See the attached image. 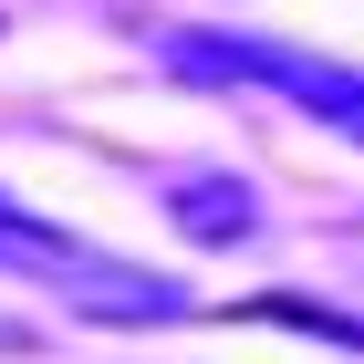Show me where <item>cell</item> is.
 Returning a JSON list of instances; mask_svg holds the SVG:
<instances>
[{
  "mask_svg": "<svg viewBox=\"0 0 364 364\" xmlns=\"http://www.w3.org/2000/svg\"><path fill=\"white\" fill-rule=\"evenodd\" d=\"M177 73H219V84H281L302 94L333 136L364 146V73H343V63H302V53H260V42H167Z\"/></svg>",
  "mask_w": 364,
  "mask_h": 364,
  "instance_id": "obj_2",
  "label": "cell"
},
{
  "mask_svg": "<svg viewBox=\"0 0 364 364\" xmlns=\"http://www.w3.org/2000/svg\"><path fill=\"white\" fill-rule=\"evenodd\" d=\"M0 343H21V333H11V323H0Z\"/></svg>",
  "mask_w": 364,
  "mask_h": 364,
  "instance_id": "obj_3",
  "label": "cell"
},
{
  "mask_svg": "<svg viewBox=\"0 0 364 364\" xmlns=\"http://www.w3.org/2000/svg\"><path fill=\"white\" fill-rule=\"evenodd\" d=\"M0 281H31V291H53V302H73L84 323H114V333L188 323V291H177V281H156L125 250H105V240H84V229L21 208L11 188H0Z\"/></svg>",
  "mask_w": 364,
  "mask_h": 364,
  "instance_id": "obj_1",
  "label": "cell"
}]
</instances>
